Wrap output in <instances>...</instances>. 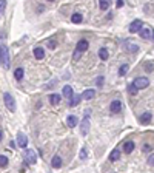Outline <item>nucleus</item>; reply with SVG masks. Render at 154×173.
Instances as JSON below:
<instances>
[{
    "label": "nucleus",
    "mask_w": 154,
    "mask_h": 173,
    "mask_svg": "<svg viewBox=\"0 0 154 173\" xmlns=\"http://www.w3.org/2000/svg\"><path fill=\"white\" fill-rule=\"evenodd\" d=\"M128 93H130V95H133V96H134V95H137V90L134 88V85H133V84H131V85H128Z\"/></svg>",
    "instance_id": "obj_28"
},
{
    "label": "nucleus",
    "mask_w": 154,
    "mask_h": 173,
    "mask_svg": "<svg viewBox=\"0 0 154 173\" xmlns=\"http://www.w3.org/2000/svg\"><path fill=\"white\" fill-rule=\"evenodd\" d=\"M51 165H53V168H60L62 167V158L59 155H56L53 158V161H51Z\"/></svg>",
    "instance_id": "obj_14"
},
{
    "label": "nucleus",
    "mask_w": 154,
    "mask_h": 173,
    "mask_svg": "<svg viewBox=\"0 0 154 173\" xmlns=\"http://www.w3.org/2000/svg\"><path fill=\"white\" fill-rule=\"evenodd\" d=\"M108 8H109V2H108V0H102V2H100V9L105 11Z\"/></svg>",
    "instance_id": "obj_27"
},
{
    "label": "nucleus",
    "mask_w": 154,
    "mask_h": 173,
    "mask_svg": "<svg viewBox=\"0 0 154 173\" xmlns=\"http://www.w3.org/2000/svg\"><path fill=\"white\" fill-rule=\"evenodd\" d=\"M94 96H96V91L94 90H86V91H83V95L80 98H85L86 101H89V99H93Z\"/></svg>",
    "instance_id": "obj_16"
},
{
    "label": "nucleus",
    "mask_w": 154,
    "mask_h": 173,
    "mask_svg": "<svg viewBox=\"0 0 154 173\" xmlns=\"http://www.w3.org/2000/svg\"><path fill=\"white\" fill-rule=\"evenodd\" d=\"M148 164H149V167L154 165V156L152 155H149V158H148Z\"/></svg>",
    "instance_id": "obj_33"
},
{
    "label": "nucleus",
    "mask_w": 154,
    "mask_h": 173,
    "mask_svg": "<svg viewBox=\"0 0 154 173\" xmlns=\"http://www.w3.org/2000/svg\"><path fill=\"white\" fill-rule=\"evenodd\" d=\"M128 70H130V66H128V63H123L120 68H119V76H125L128 73Z\"/></svg>",
    "instance_id": "obj_24"
},
{
    "label": "nucleus",
    "mask_w": 154,
    "mask_h": 173,
    "mask_svg": "<svg viewBox=\"0 0 154 173\" xmlns=\"http://www.w3.org/2000/svg\"><path fill=\"white\" fill-rule=\"evenodd\" d=\"M60 95H51L49 96V102L53 104V105H59V102H60Z\"/></svg>",
    "instance_id": "obj_23"
},
{
    "label": "nucleus",
    "mask_w": 154,
    "mask_h": 173,
    "mask_svg": "<svg viewBox=\"0 0 154 173\" xmlns=\"http://www.w3.org/2000/svg\"><path fill=\"white\" fill-rule=\"evenodd\" d=\"M116 6H117V8H122V6H123V0H117V3H116Z\"/></svg>",
    "instance_id": "obj_35"
},
{
    "label": "nucleus",
    "mask_w": 154,
    "mask_h": 173,
    "mask_svg": "<svg viewBox=\"0 0 154 173\" xmlns=\"http://www.w3.org/2000/svg\"><path fill=\"white\" fill-rule=\"evenodd\" d=\"M0 167H2V168L8 167V158L5 155H0Z\"/></svg>",
    "instance_id": "obj_25"
},
{
    "label": "nucleus",
    "mask_w": 154,
    "mask_h": 173,
    "mask_svg": "<svg viewBox=\"0 0 154 173\" xmlns=\"http://www.w3.org/2000/svg\"><path fill=\"white\" fill-rule=\"evenodd\" d=\"M63 96H65V98H72V88L69 85L63 87Z\"/></svg>",
    "instance_id": "obj_21"
},
{
    "label": "nucleus",
    "mask_w": 154,
    "mask_h": 173,
    "mask_svg": "<svg viewBox=\"0 0 154 173\" xmlns=\"http://www.w3.org/2000/svg\"><path fill=\"white\" fill-rule=\"evenodd\" d=\"M25 162H28L29 165H34L37 162V155L34 150H31V149L25 150Z\"/></svg>",
    "instance_id": "obj_3"
},
{
    "label": "nucleus",
    "mask_w": 154,
    "mask_h": 173,
    "mask_svg": "<svg viewBox=\"0 0 154 173\" xmlns=\"http://www.w3.org/2000/svg\"><path fill=\"white\" fill-rule=\"evenodd\" d=\"M136 149V144L133 142V141H128V142H125V145H123V150H125V153L126 155H130V153H133V150Z\"/></svg>",
    "instance_id": "obj_12"
},
{
    "label": "nucleus",
    "mask_w": 154,
    "mask_h": 173,
    "mask_svg": "<svg viewBox=\"0 0 154 173\" xmlns=\"http://www.w3.org/2000/svg\"><path fill=\"white\" fill-rule=\"evenodd\" d=\"M9 147H11V149H14V147H16V142H12V141H11V142H9Z\"/></svg>",
    "instance_id": "obj_37"
},
{
    "label": "nucleus",
    "mask_w": 154,
    "mask_h": 173,
    "mask_svg": "<svg viewBox=\"0 0 154 173\" xmlns=\"http://www.w3.org/2000/svg\"><path fill=\"white\" fill-rule=\"evenodd\" d=\"M134 88H146L149 85V81H148V77H143V76H140V77H136L134 79V82H133Z\"/></svg>",
    "instance_id": "obj_4"
},
{
    "label": "nucleus",
    "mask_w": 154,
    "mask_h": 173,
    "mask_svg": "<svg viewBox=\"0 0 154 173\" xmlns=\"http://www.w3.org/2000/svg\"><path fill=\"white\" fill-rule=\"evenodd\" d=\"M80 131H82V135H88V131H89V121H88V117H85L83 121L80 122Z\"/></svg>",
    "instance_id": "obj_11"
},
{
    "label": "nucleus",
    "mask_w": 154,
    "mask_h": 173,
    "mask_svg": "<svg viewBox=\"0 0 154 173\" xmlns=\"http://www.w3.org/2000/svg\"><path fill=\"white\" fill-rule=\"evenodd\" d=\"M145 70H146V71H149V73L152 71V62H146V65H145Z\"/></svg>",
    "instance_id": "obj_32"
},
{
    "label": "nucleus",
    "mask_w": 154,
    "mask_h": 173,
    "mask_svg": "<svg viewBox=\"0 0 154 173\" xmlns=\"http://www.w3.org/2000/svg\"><path fill=\"white\" fill-rule=\"evenodd\" d=\"M123 45H125V48H126L128 51H130V53H137V51H139V46H137L136 43H131V42H125Z\"/></svg>",
    "instance_id": "obj_15"
},
{
    "label": "nucleus",
    "mask_w": 154,
    "mask_h": 173,
    "mask_svg": "<svg viewBox=\"0 0 154 173\" xmlns=\"http://www.w3.org/2000/svg\"><path fill=\"white\" fill-rule=\"evenodd\" d=\"M5 6H6V2H0V14H2V12H3Z\"/></svg>",
    "instance_id": "obj_34"
},
{
    "label": "nucleus",
    "mask_w": 154,
    "mask_h": 173,
    "mask_svg": "<svg viewBox=\"0 0 154 173\" xmlns=\"http://www.w3.org/2000/svg\"><path fill=\"white\" fill-rule=\"evenodd\" d=\"M83 20V16L80 14V12H74V14L71 16V22L72 23H80Z\"/></svg>",
    "instance_id": "obj_17"
},
{
    "label": "nucleus",
    "mask_w": 154,
    "mask_h": 173,
    "mask_svg": "<svg viewBox=\"0 0 154 173\" xmlns=\"http://www.w3.org/2000/svg\"><path fill=\"white\" fill-rule=\"evenodd\" d=\"M140 37L145 39V40H151L152 39V30L151 28H142L140 30Z\"/></svg>",
    "instance_id": "obj_9"
},
{
    "label": "nucleus",
    "mask_w": 154,
    "mask_h": 173,
    "mask_svg": "<svg viewBox=\"0 0 154 173\" xmlns=\"http://www.w3.org/2000/svg\"><path fill=\"white\" fill-rule=\"evenodd\" d=\"M151 150H152V145H149V144H145V145H143V152H145V153H148V152H151Z\"/></svg>",
    "instance_id": "obj_31"
},
{
    "label": "nucleus",
    "mask_w": 154,
    "mask_h": 173,
    "mask_svg": "<svg viewBox=\"0 0 154 173\" xmlns=\"http://www.w3.org/2000/svg\"><path fill=\"white\" fill-rule=\"evenodd\" d=\"M96 85H97V87H102V85H103V77H102V76L96 79Z\"/></svg>",
    "instance_id": "obj_29"
},
{
    "label": "nucleus",
    "mask_w": 154,
    "mask_h": 173,
    "mask_svg": "<svg viewBox=\"0 0 154 173\" xmlns=\"http://www.w3.org/2000/svg\"><path fill=\"white\" fill-rule=\"evenodd\" d=\"M34 56H35V59L42 60V59L45 57V51H43V48H35V50H34Z\"/></svg>",
    "instance_id": "obj_18"
},
{
    "label": "nucleus",
    "mask_w": 154,
    "mask_h": 173,
    "mask_svg": "<svg viewBox=\"0 0 154 173\" xmlns=\"http://www.w3.org/2000/svg\"><path fill=\"white\" fill-rule=\"evenodd\" d=\"M86 156H88V152H86V149L83 147V149L80 150V159H85Z\"/></svg>",
    "instance_id": "obj_30"
},
{
    "label": "nucleus",
    "mask_w": 154,
    "mask_h": 173,
    "mask_svg": "<svg viewBox=\"0 0 154 173\" xmlns=\"http://www.w3.org/2000/svg\"><path fill=\"white\" fill-rule=\"evenodd\" d=\"M151 119H152V113L151 111H145V113H142V116H140V119H139V121H140V124H148L149 121H151Z\"/></svg>",
    "instance_id": "obj_10"
},
{
    "label": "nucleus",
    "mask_w": 154,
    "mask_h": 173,
    "mask_svg": "<svg viewBox=\"0 0 154 173\" xmlns=\"http://www.w3.org/2000/svg\"><path fill=\"white\" fill-rule=\"evenodd\" d=\"M88 46H89V43H88L86 39H80V40L77 42V45H75V53H74V60H75V62L79 60L80 56L88 50Z\"/></svg>",
    "instance_id": "obj_1"
},
{
    "label": "nucleus",
    "mask_w": 154,
    "mask_h": 173,
    "mask_svg": "<svg viewBox=\"0 0 154 173\" xmlns=\"http://www.w3.org/2000/svg\"><path fill=\"white\" fill-rule=\"evenodd\" d=\"M14 76H16L17 81H22V79H23V68H17L14 71Z\"/></svg>",
    "instance_id": "obj_26"
},
{
    "label": "nucleus",
    "mask_w": 154,
    "mask_h": 173,
    "mask_svg": "<svg viewBox=\"0 0 154 173\" xmlns=\"http://www.w3.org/2000/svg\"><path fill=\"white\" fill-rule=\"evenodd\" d=\"M0 63H2L5 68H9V53H8V48L5 45H0Z\"/></svg>",
    "instance_id": "obj_2"
},
{
    "label": "nucleus",
    "mask_w": 154,
    "mask_h": 173,
    "mask_svg": "<svg viewBox=\"0 0 154 173\" xmlns=\"http://www.w3.org/2000/svg\"><path fill=\"white\" fill-rule=\"evenodd\" d=\"M3 139V133H2V130H0V141Z\"/></svg>",
    "instance_id": "obj_38"
},
{
    "label": "nucleus",
    "mask_w": 154,
    "mask_h": 173,
    "mask_svg": "<svg viewBox=\"0 0 154 173\" xmlns=\"http://www.w3.org/2000/svg\"><path fill=\"white\" fill-rule=\"evenodd\" d=\"M142 20H134V22H131V25H130V28H128V31H130V33H137V31H140V30H142Z\"/></svg>",
    "instance_id": "obj_6"
},
{
    "label": "nucleus",
    "mask_w": 154,
    "mask_h": 173,
    "mask_svg": "<svg viewBox=\"0 0 154 173\" xmlns=\"http://www.w3.org/2000/svg\"><path fill=\"white\" fill-rule=\"evenodd\" d=\"M109 110H111V113H120L122 111V102L119 99L112 101L111 105H109Z\"/></svg>",
    "instance_id": "obj_7"
},
{
    "label": "nucleus",
    "mask_w": 154,
    "mask_h": 173,
    "mask_svg": "<svg viewBox=\"0 0 154 173\" xmlns=\"http://www.w3.org/2000/svg\"><path fill=\"white\" fill-rule=\"evenodd\" d=\"M48 46H49V48H56V42H54V40L48 42Z\"/></svg>",
    "instance_id": "obj_36"
},
{
    "label": "nucleus",
    "mask_w": 154,
    "mask_h": 173,
    "mask_svg": "<svg viewBox=\"0 0 154 173\" xmlns=\"http://www.w3.org/2000/svg\"><path fill=\"white\" fill-rule=\"evenodd\" d=\"M99 57H100L102 60H106V59L109 57L108 50H106V48H100V50H99Z\"/></svg>",
    "instance_id": "obj_19"
},
{
    "label": "nucleus",
    "mask_w": 154,
    "mask_h": 173,
    "mask_svg": "<svg viewBox=\"0 0 154 173\" xmlns=\"http://www.w3.org/2000/svg\"><path fill=\"white\" fill-rule=\"evenodd\" d=\"M120 158V150H112L111 152V155H109V161H117V159Z\"/></svg>",
    "instance_id": "obj_20"
},
{
    "label": "nucleus",
    "mask_w": 154,
    "mask_h": 173,
    "mask_svg": "<svg viewBox=\"0 0 154 173\" xmlns=\"http://www.w3.org/2000/svg\"><path fill=\"white\" fill-rule=\"evenodd\" d=\"M80 99H82V98H80V96H77V95H75L74 98H71V101H69V107H77V105L80 104Z\"/></svg>",
    "instance_id": "obj_22"
},
{
    "label": "nucleus",
    "mask_w": 154,
    "mask_h": 173,
    "mask_svg": "<svg viewBox=\"0 0 154 173\" xmlns=\"http://www.w3.org/2000/svg\"><path fill=\"white\" fill-rule=\"evenodd\" d=\"M3 101H5V105H6V108H8L9 111H14V110H16V102H14V98H12V95H9V93H5Z\"/></svg>",
    "instance_id": "obj_5"
},
{
    "label": "nucleus",
    "mask_w": 154,
    "mask_h": 173,
    "mask_svg": "<svg viewBox=\"0 0 154 173\" xmlns=\"http://www.w3.org/2000/svg\"><path fill=\"white\" fill-rule=\"evenodd\" d=\"M66 124H68V127H75L77 124H79V119H77V116H74V114H71V116H68V119H66Z\"/></svg>",
    "instance_id": "obj_13"
},
{
    "label": "nucleus",
    "mask_w": 154,
    "mask_h": 173,
    "mask_svg": "<svg viewBox=\"0 0 154 173\" xmlns=\"http://www.w3.org/2000/svg\"><path fill=\"white\" fill-rule=\"evenodd\" d=\"M17 144H19L20 149H25L28 145V138L25 136L23 133H19V135H17Z\"/></svg>",
    "instance_id": "obj_8"
}]
</instances>
